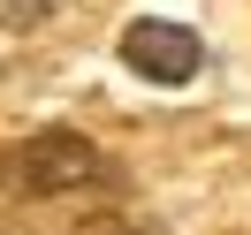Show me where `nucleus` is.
<instances>
[{
    "mask_svg": "<svg viewBox=\"0 0 251 235\" xmlns=\"http://www.w3.org/2000/svg\"><path fill=\"white\" fill-rule=\"evenodd\" d=\"M84 182H107V152L76 129H31L0 144V190L8 197H69Z\"/></svg>",
    "mask_w": 251,
    "mask_h": 235,
    "instance_id": "f257e3e1",
    "label": "nucleus"
},
{
    "mask_svg": "<svg viewBox=\"0 0 251 235\" xmlns=\"http://www.w3.org/2000/svg\"><path fill=\"white\" fill-rule=\"evenodd\" d=\"M122 61L137 68L145 84H190V76H198V61H205V46L183 31V23L145 16V23H129V31H122Z\"/></svg>",
    "mask_w": 251,
    "mask_h": 235,
    "instance_id": "f03ea898",
    "label": "nucleus"
},
{
    "mask_svg": "<svg viewBox=\"0 0 251 235\" xmlns=\"http://www.w3.org/2000/svg\"><path fill=\"white\" fill-rule=\"evenodd\" d=\"M61 0H0V31H38Z\"/></svg>",
    "mask_w": 251,
    "mask_h": 235,
    "instance_id": "7ed1b4c3",
    "label": "nucleus"
},
{
    "mask_svg": "<svg viewBox=\"0 0 251 235\" xmlns=\"http://www.w3.org/2000/svg\"><path fill=\"white\" fill-rule=\"evenodd\" d=\"M69 235H160V228L137 220V213H99V220H84V228H69Z\"/></svg>",
    "mask_w": 251,
    "mask_h": 235,
    "instance_id": "20e7f679",
    "label": "nucleus"
}]
</instances>
